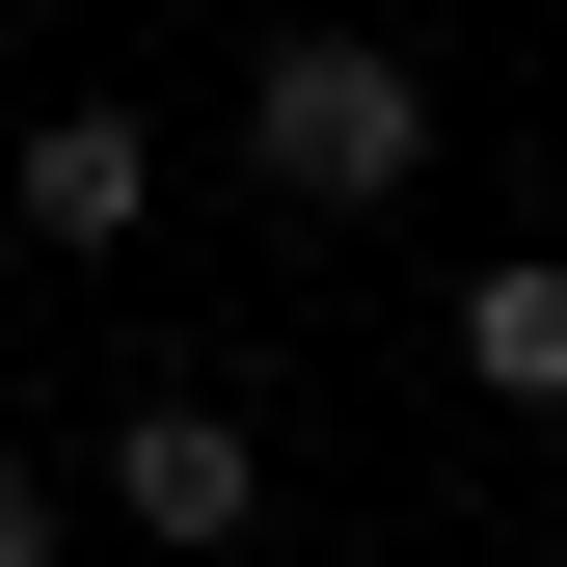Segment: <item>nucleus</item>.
I'll return each instance as SVG.
<instances>
[{
	"label": "nucleus",
	"instance_id": "nucleus-1",
	"mask_svg": "<svg viewBox=\"0 0 567 567\" xmlns=\"http://www.w3.org/2000/svg\"><path fill=\"white\" fill-rule=\"evenodd\" d=\"M244 163L351 217V189H405V163H433V82H405L379 28H270V82H244Z\"/></svg>",
	"mask_w": 567,
	"mask_h": 567
},
{
	"label": "nucleus",
	"instance_id": "nucleus-2",
	"mask_svg": "<svg viewBox=\"0 0 567 567\" xmlns=\"http://www.w3.org/2000/svg\"><path fill=\"white\" fill-rule=\"evenodd\" d=\"M244 486H270V460L217 433V405H135V433H109V514H135V540H244Z\"/></svg>",
	"mask_w": 567,
	"mask_h": 567
},
{
	"label": "nucleus",
	"instance_id": "nucleus-3",
	"mask_svg": "<svg viewBox=\"0 0 567 567\" xmlns=\"http://www.w3.org/2000/svg\"><path fill=\"white\" fill-rule=\"evenodd\" d=\"M135 217H163L135 109H54V135H28V244H135Z\"/></svg>",
	"mask_w": 567,
	"mask_h": 567
},
{
	"label": "nucleus",
	"instance_id": "nucleus-4",
	"mask_svg": "<svg viewBox=\"0 0 567 567\" xmlns=\"http://www.w3.org/2000/svg\"><path fill=\"white\" fill-rule=\"evenodd\" d=\"M460 379H486V405H567V270H540V244L460 270Z\"/></svg>",
	"mask_w": 567,
	"mask_h": 567
},
{
	"label": "nucleus",
	"instance_id": "nucleus-5",
	"mask_svg": "<svg viewBox=\"0 0 567 567\" xmlns=\"http://www.w3.org/2000/svg\"><path fill=\"white\" fill-rule=\"evenodd\" d=\"M0 567H54V486H0Z\"/></svg>",
	"mask_w": 567,
	"mask_h": 567
}]
</instances>
